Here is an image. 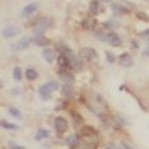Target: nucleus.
<instances>
[{"instance_id":"34","label":"nucleus","mask_w":149,"mask_h":149,"mask_svg":"<svg viewBox=\"0 0 149 149\" xmlns=\"http://www.w3.org/2000/svg\"><path fill=\"white\" fill-rule=\"evenodd\" d=\"M140 35H141L143 37H147V36H149V29L144 30V31H141V33H140Z\"/></svg>"},{"instance_id":"14","label":"nucleus","mask_w":149,"mask_h":149,"mask_svg":"<svg viewBox=\"0 0 149 149\" xmlns=\"http://www.w3.org/2000/svg\"><path fill=\"white\" fill-rule=\"evenodd\" d=\"M62 95L64 98H72L73 97V88L72 84H64L62 86Z\"/></svg>"},{"instance_id":"3","label":"nucleus","mask_w":149,"mask_h":149,"mask_svg":"<svg viewBox=\"0 0 149 149\" xmlns=\"http://www.w3.org/2000/svg\"><path fill=\"white\" fill-rule=\"evenodd\" d=\"M67 58H68V62H70V67L71 68H73L74 71H81L84 66H82V62L80 61V58L77 57L76 54L72 52L71 54H68L67 55Z\"/></svg>"},{"instance_id":"32","label":"nucleus","mask_w":149,"mask_h":149,"mask_svg":"<svg viewBox=\"0 0 149 149\" xmlns=\"http://www.w3.org/2000/svg\"><path fill=\"white\" fill-rule=\"evenodd\" d=\"M72 118L74 120V122L76 123H81V121H82V118L76 113V112H72Z\"/></svg>"},{"instance_id":"12","label":"nucleus","mask_w":149,"mask_h":149,"mask_svg":"<svg viewBox=\"0 0 149 149\" xmlns=\"http://www.w3.org/2000/svg\"><path fill=\"white\" fill-rule=\"evenodd\" d=\"M32 41L35 42L36 45H39V46H46V45L50 44V40H49L48 37H45L44 35H40V36L35 35L32 37Z\"/></svg>"},{"instance_id":"18","label":"nucleus","mask_w":149,"mask_h":149,"mask_svg":"<svg viewBox=\"0 0 149 149\" xmlns=\"http://www.w3.org/2000/svg\"><path fill=\"white\" fill-rule=\"evenodd\" d=\"M49 136H50V131H48V130H45V129H39L36 132L35 139L36 140H42V139H46V138H49Z\"/></svg>"},{"instance_id":"23","label":"nucleus","mask_w":149,"mask_h":149,"mask_svg":"<svg viewBox=\"0 0 149 149\" xmlns=\"http://www.w3.org/2000/svg\"><path fill=\"white\" fill-rule=\"evenodd\" d=\"M58 64H59L61 68H67V67H70V62H68L67 55L61 54L59 57H58Z\"/></svg>"},{"instance_id":"6","label":"nucleus","mask_w":149,"mask_h":149,"mask_svg":"<svg viewBox=\"0 0 149 149\" xmlns=\"http://www.w3.org/2000/svg\"><path fill=\"white\" fill-rule=\"evenodd\" d=\"M58 76H59V79L63 81L64 84H72L73 82V74L70 72V71H67L66 68H61L59 71H58Z\"/></svg>"},{"instance_id":"29","label":"nucleus","mask_w":149,"mask_h":149,"mask_svg":"<svg viewBox=\"0 0 149 149\" xmlns=\"http://www.w3.org/2000/svg\"><path fill=\"white\" fill-rule=\"evenodd\" d=\"M46 85L52 89V91H55V90L59 89V84H58L57 81H49V82H46Z\"/></svg>"},{"instance_id":"26","label":"nucleus","mask_w":149,"mask_h":149,"mask_svg":"<svg viewBox=\"0 0 149 149\" xmlns=\"http://www.w3.org/2000/svg\"><path fill=\"white\" fill-rule=\"evenodd\" d=\"M13 79L17 80V81H19V80L22 79V71H21L19 67H14V70H13Z\"/></svg>"},{"instance_id":"19","label":"nucleus","mask_w":149,"mask_h":149,"mask_svg":"<svg viewBox=\"0 0 149 149\" xmlns=\"http://www.w3.org/2000/svg\"><path fill=\"white\" fill-rule=\"evenodd\" d=\"M66 144L68 147L71 148H74L77 144H79V138H77V135H70L66 138Z\"/></svg>"},{"instance_id":"36","label":"nucleus","mask_w":149,"mask_h":149,"mask_svg":"<svg viewBox=\"0 0 149 149\" xmlns=\"http://www.w3.org/2000/svg\"><path fill=\"white\" fill-rule=\"evenodd\" d=\"M12 149H24V147H21V145H13Z\"/></svg>"},{"instance_id":"1","label":"nucleus","mask_w":149,"mask_h":149,"mask_svg":"<svg viewBox=\"0 0 149 149\" xmlns=\"http://www.w3.org/2000/svg\"><path fill=\"white\" fill-rule=\"evenodd\" d=\"M49 26H50V19H49L48 17L40 18V19L35 23V26H33V33H35L36 36L42 35V33L49 29Z\"/></svg>"},{"instance_id":"41","label":"nucleus","mask_w":149,"mask_h":149,"mask_svg":"<svg viewBox=\"0 0 149 149\" xmlns=\"http://www.w3.org/2000/svg\"><path fill=\"white\" fill-rule=\"evenodd\" d=\"M117 149H121V148H117Z\"/></svg>"},{"instance_id":"38","label":"nucleus","mask_w":149,"mask_h":149,"mask_svg":"<svg viewBox=\"0 0 149 149\" xmlns=\"http://www.w3.org/2000/svg\"><path fill=\"white\" fill-rule=\"evenodd\" d=\"M132 45H134V48H138V44H136L135 40H132Z\"/></svg>"},{"instance_id":"13","label":"nucleus","mask_w":149,"mask_h":149,"mask_svg":"<svg viewBox=\"0 0 149 149\" xmlns=\"http://www.w3.org/2000/svg\"><path fill=\"white\" fill-rule=\"evenodd\" d=\"M42 57H44V59L48 62L49 64L53 63V61H54V58H55V54H54V50L50 48H45L44 50H42Z\"/></svg>"},{"instance_id":"20","label":"nucleus","mask_w":149,"mask_h":149,"mask_svg":"<svg viewBox=\"0 0 149 149\" xmlns=\"http://www.w3.org/2000/svg\"><path fill=\"white\" fill-rule=\"evenodd\" d=\"M37 76H39V73H37L36 70H33V68H27V71H26V79L29 80V81H33V80H36Z\"/></svg>"},{"instance_id":"35","label":"nucleus","mask_w":149,"mask_h":149,"mask_svg":"<svg viewBox=\"0 0 149 149\" xmlns=\"http://www.w3.org/2000/svg\"><path fill=\"white\" fill-rule=\"evenodd\" d=\"M143 55H145V57H149V44L148 46L144 49V52H143Z\"/></svg>"},{"instance_id":"16","label":"nucleus","mask_w":149,"mask_h":149,"mask_svg":"<svg viewBox=\"0 0 149 149\" xmlns=\"http://www.w3.org/2000/svg\"><path fill=\"white\" fill-rule=\"evenodd\" d=\"M103 26H104V29H107L109 31H114V30H117L120 27V23L117 22V21H114V19H108V21H105V22L103 23Z\"/></svg>"},{"instance_id":"5","label":"nucleus","mask_w":149,"mask_h":149,"mask_svg":"<svg viewBox=\"0 0 149 149\" xmlns=\"http://www.w3.org/2000/svg\"><path fill=\"white\" fill-rule=\"evenodd\" d=\"M54 127H55V130H57L58 134H63V132H66L67 129H68L67 120L63 118V117H57V118L54 120Z\"/></svg>"},{"instance_id":"37","label":"nucleus","mask_w":149,"mask_h":149,"mask_svg":"<svg viewBox=\"0 0 149 149\" xmlns=\"http://www.w3.org/2000/svg\"><path fill=\"white\" fill-rule=\"evenodd\" d=\"M122 145H123V147H125L126 149H132L131 147H130V145H127V144H122Z\"/></svg>"},{"instance_id":"27","label":"nucleus","mask_w":149,"mask_h":149,"mask_svg":"<svg viewBox=\"0 0 149 149\" xmlns=\"http://www.w3.org/2000/svg\"><path fill=\"white\" fill-rule=\"evenodd\" d=\"M59 49H61V54H64V55H68V54H71V53H72V50H71V49L68 48L67 45H64V44H61Z\"/></svg>"},{"instance_id":"31","label":"nucleus","mask_w":149,"mask_h":149,"mask_svg":"<svg viewBox=\"0 0 149 149\" xmlns=\"http://www.w3.org/2000/svg\"><path fill=\"white\" fill-rule=\"evenodd\" d=\"M136 17H138L139 19L144 21V22H148V21H149V17L144 13V12H139V13H136Z\"/></svg>"},{"instance_id":"11","label":"nucleus","mask_w":149,"mask_h":149,"mask_svg":"<svg viewBox=\"0 0 149 149\" xmlns=\"http://www.w3.org/2000/svg\"><path fill=\"white\" fill-rule=\"evenodd\" d=\"M107 41L109 42L112 46H120L121 45V37L117 35L116 32H109L107 33Z\"/></svg>"},{"instance_id":"17","label":"nucleus","mask_w":149,"mask_h":149,"mask_svg":"<svg viewBox=\"0 0 149 149\" xmlns=\"http://www.w3.org/2000/svg\"><path fill=\"white\" fill-rule=\"evenodd\" d=\"M111 9H112V12H113V14H123V13L129 12L126 8H123L122 5H120V4H116V3H112Z\"/></svg>"},{"instance_id":"2","label":"nucleus","mask_w":149,"mask_h":149,"mask_svg":"<svg viewBox=\"0 0 149 149\" xmlns=\"http://www.w3.org/2000/svg\"><path fill=\"white\" fill-rule=\"evenodd\" d=\"M19 32H21L19 27L13 26V24H9V26L4 27V29L1 30V36L5 37V39H12V37L17 36Z\"/></svg>"},{"instance_id":"39","label":"nucleus","mask_w":149,"mask_h":149,"mask_svg":"<svg viewBox=\"0 0 149 149\" xmlns=\"http://www.w3.org/2000/svg\"><path fill=\"white\" fill-rule=\"evenodd\" d=\"M104 1H107V3H109V1H111V0H104Z\"/></svg>"},{"instance_id":"8","label":"nucleus","mask_w":149,"mask_h":149,"mask_svg":"<svg viewBox=\"0 0 149 149\" xmlns=\"http://www.w3.org/2000/svg\"><path fill=\"white\" fill-rule=\"evenodd\" d=\"M31 41H32V37H29V36L21 37V39L18 40V42L15 44V49H17V50H24V49H27L30 46Z\"/></svg>"},{"instance_id":"15","label":"nucleus","mask_w":149,"mask_h":149,"mask_svg":"<svg viewBox=\"0 0 149 149\" xmlns=\"http://www.w3.org/2000/svg\"><path fill=\"white\" fill-rule=\"evenodd\" d=\"M81 134L85 138H93V136H97V131L90 126H84L81 129Z\"/></svg>"},{"instance_id":"25","label":"nucleus","mask_w":149,"mask_h":149,"mask_svg":"<svg viewBox=\"0 0 149 149\" xmlns=\"http://www.w3.org/2000/svg\"><path fill=\"white\" fill-rule=\"evenodd\" d=\"M8 112H9V114H10L12 117H15V118H21V111L17 109V108L9 107V108H8Z\"/></svg>"},{"instance_id":"22","label":"nucleus","mask_w":149,"mask_h":149,"mask_svg":"<svg viewBox=\"0 0 149 149\" xmlns=\"http://www.w3.org/2000/svg\"><path fill=\"white\" fill-rule=\"evenodd\" d=\"M89 10H90V13L94 14V15H97L99 13V1L98 0H93V1H90Z\"/></svg>"},{"instance_id":"7","label":"nucleus","mask_w":149,"mask_h":149,"mask_svg":"<svg viewBox=\"0 0 149 149\" xmlns=\"http://www.w3.org/2000/svg\"><path fill=\"white\" fill-rule=\"evenodd\" d=\"M118 63H120L122 67L129 68V67H131V66H132L134 61H132L131 55H130L129 53H123V54H121V55H120V58H118Z\"/></svg>"},{"instance_id":"30","label":"nucleus","mask_w":149,"mask_h":149,"mask_svg":"<svg viewBox=\"0 0 149 149\" xmlns=\"http://www.w3.org/2000/svg\"><path fill=\"white\" fill-rule=\"evenodd\" d=\"M95 37L98 40H102V41H107V35L104 32H102V31H97L95 32Z\"/></svg>"},{"instance_id":"28","label":"nucleus","mask_w":149,"mask_h":149,"mask_svg":"<svg viewBox=\"0 0 149 149\" xmlns=\"http://www.w3.org/2000/svg\"><path fill=\"white\" fill-rule=\"evenodd\" d=\"M105 58H107L108 63H114V61H116L114 54H113V53H111V52H105Z\"/></svg>"},{"instance_id":"24","label":"nucleus","mask_w":149,"mask_h":149,"mask_svg":"<svg viewBox=\"0 0 149 149\" xmlns=\"http://www.w3.org/2000/svg\"><path fill=\"white\" fill-rule=\"evenodd\" d=\"M1 127L3 129H7V130H17L18 126L15 123H12V122H7V121L3 120L1 121Z\"/></svg>"},{"instance_id":"33","label":"nucleus","mask_w":149,"mask_h":149,"mask_svg":"<svg viewBox=\"0 0 149 149\" xmlns=\"http://www.w3.org/2000/svg\"><path fill=\"white\" fill-rule=\"evenodd\" d=\"M19 93H21V89L19 88H13V89L10 90V94L12 95H18Z\"/></svg>"},{"instance_id":"10","label":"nucleus","mask_w":149,"mask_h":149,"mask_svg":"<svg viewBox=\"0 0 149 149\" xmlns=\"http://www.w3.org/2000/svg\"><path fill=\"white\" fill-rule=\"evenodd\" d=\"M37 9H39V4L37 3H30L29 5H26L22 9V17H29L32 13H35Z\"/></svg>"},{"instance_id":"40","label":"nucleus","mask_w":149,"mask_h":149,"mask_svg":"<svg viewBox=\"0 0 149 149\" xmlns=\"http://www.w3.org/2000/svg\"><path fill=\"white\" fill-rule=\"evenodd\" d=\"M105 149H112V148H105Z\"/></svg>"},{"instance_id":"9","label":"nucleus","mask_w":149,"mask_h":149,"mask_svg":"<svg viewBox=\"0 0 149 149\" xmlns=\"http://www.w3.org/2000/svg\"><path fill=\"white\" fill-rule=\"evenodd\" d=\"M50 94H52V89L49 88L46 84H44V85H41L39 88V95L42 100H48V99H50L52 98Z\"/></svg>"},{"instance_id":"21","label":"nucleus","mask_w":149,"mask_h":149,"mask_svg":"<svg viewBox=\"0 0 149 149\" xmlns=\"http://www.w3.org/2000/svg\"><path fill=\"white\" fill-rule=\"evenodd\" d=\"M81 26L85 30H93V29H94V26H95V21L94 19H90V18H85V19H82Z\"/></svg>"},{"instance_id":"4","label":"nucleus","mask_w":149,"mask_h":149,"mask_svg":"<svg viewBox=\"0 0 149 149\" xmlns=\"http://www.w3.org/2000/svg\"><path fill=\"white\" fill-rule=\"evenodd\" d=\"M80 57L84 58V59L88 62H91L98 57V53L93 48H82L81 50H80Z\"/></svg>"}]
</instances>
